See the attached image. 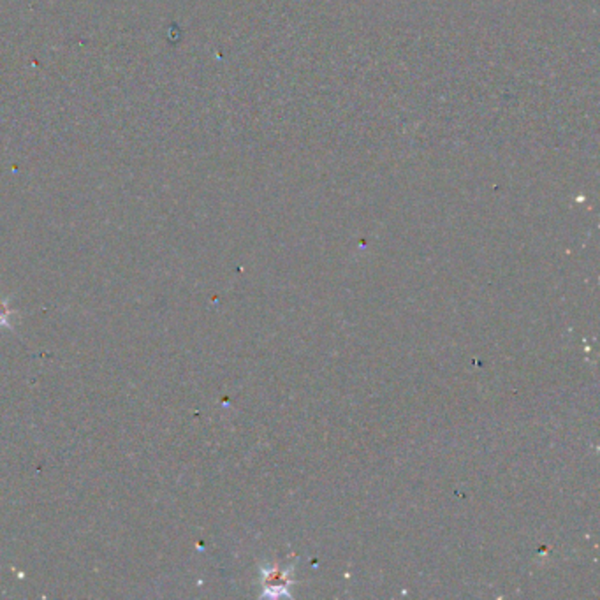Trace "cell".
Wrapping results in <instances>:
<instances>
[{
	"instance_id": "cell-1",
	"label": "cell",
	"mask_w": 600,
	"mask_h": 600,
	"mask_svg": "<svg viewBox=\"0 0 600 600\" xmlns=\"http://www.w3.org/2000/svg\"><path fill=\"white\" fill-rule=\"evenodd\" d=\"M9 309H7V305L4 303V301H0V327L2 326H5L7 324V321H9Z\"/></svg>"
}]
</instances>
